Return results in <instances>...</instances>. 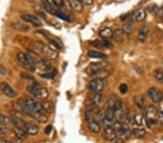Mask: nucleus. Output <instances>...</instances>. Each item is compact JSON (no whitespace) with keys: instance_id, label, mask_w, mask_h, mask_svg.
Listing matches in <instances>:
<instances>
[{"instance_id":"f257e3e1","label":"nucleus","mask_w":163,"mask_h":143,"mask_svg":"<svg viewBox=\"0 0 163 143\" xmlns=\"http://www.w3.org/2000/svg\"><path fill=\"white\" fill-rule=\"evenodd\" d=\"M21 108L23 112L30 116H32L35 113L44 111L41 103L32 98H25L22 103Z\"/></svg>"},{"instance_id":"f03ea898","label":"nucleus","mask_w":163,"mask_h":143,"mask_svg":"<svg viewBox=\"0 0 163 143\" xmlns=\"http://www.w3.org/2000/svg\"><path fill=\"white\" fill-rule=\"evenodd\" d=\"M18 61L23 65L25 69L29 71L34 72L36 69V62L30 54L24 52H20L17 55Z\"/></svg>"},{"instance_id":"7ed1b4c3","label":"nucleus","mask_w":163,"mask_h":143,"mask_svg":"<svg viewBox=\"0 0 163 143\" xmlns=\"http://www.w3.org/2000/svg\"><path fill=\"white\" fill-rule=\"evenodd\" d=\"M146 125L149 128H153L154 126L157 125L158 122V118H157V110L156 108L151 106L147 108L145 115Z\"/></svg>"},{"instance_id":"20e7f679","label":"nucleus","mask_w":163,"mask_h":143,"mask_svg":"<svg viewBox=\"0 0 163 143\" xmlns=\"http://www.w3.org/2000/svg\"><path fill=\"white\" fill-rule=\"evenodd\" d=\"M10 119L12 120V124L15 126V127L21 128V129H24L26 122L23 119V115L21 112L16 111V110H12L10 111Z\"/></svg>"},{"instance_id":"39448f33","label":"nucleus","mask_w":163,"mask_h":143,"mask_svg":"<svg viewBox=\"0 0 163 143\" xmlns=\"http://www.w3.org/2000/svg\"><path fill=\"white\" fill-rule=\"evenodd\" d=\"M38 33L42 34L46 38H47V39H48L49 43H50L49 46H52L53 49H55L56 50H57V49H60L63 48V43H62V41H60L59 38H57V37H55V36H54L52 34H51L50 33L48 32V31L38 30Z\"/></svg>"},{"instance_id":"423d86ee","label":"nucleus","mask_w":163,"mask_h":143,"mask_svg":"<svg viewBox=\"0 0 163 143\" xmlns=\"http://www.w3.org/2000/svg\"><path fill=\"white\" fill-rule=\"evenodd\" d=\"M105 86L104 80L100 79H92L88 84V89L93 93H99L103 91Z\"/></svg>"},{"instance_id":"0eeeda50","label":"nucleus","mask_w":163,"mask_h":143,"mask_svg":"<svg viewBox=\"0 0 163 143\" xmlns=\"http://www.w3.org/2000/svg\"><path fill=\"white\" fill-rule=\"evenodd\" d=\"M41 55H43L44 57L48 59L54 60L57 58L58 52L57 50L53 49V48L50 46L49 45H46L43 43L41 47Z\"/></svg>"},{"instance_id":"6e6552de","label":"nucleus","mask_w":163,"mask_h":143,"mask_svg":"<svg viewBox=\"0 0 163 143\" xmlns=\"http://www.w3.org/2000/svg\"><path fill=\"white\" fill-rule=\"evenodd\" d=\"M102 100V95L99 93H94L89 98L86 104V109L90 111H94L99 105Z\"/></svg>"},{"instance_id":"1a4fd4ad","label":"nucleus","mask_w":163,"mask_h":143,"mask_svg":"<svg viewBox=\"0 0 163 143\" xmlns=\"http://www.w3.org/2000/svg\"><path fill=\"white\" fill-rule=\"evenodd\" d=\"M107 66V63L105 62H92L90 65L87 67V68L86 69V72L87 74L89 75H94V73H96V72L101 69H104Z\"/></svg>"},{"instance_id":"9d476101","label":"nucleus","mask_w":163,"mask_h":143,"mask_svg":"<svg viewBox=\"0 0 163 143\" xmlns=\"http://www.w3.org/2000/svg\"><path fill=\"white\" fill-rule=\"evenodd\" d=\"M147 95L155 103H159L163 100V93L156 87H151L148 90Z\"/></svg>"},{"instance_id":"9b49d317","label":"nucleus","mask_w":163,"mask_h":143,"mask_svg":"<svg viewBox=\"0 0 163 143\" xmlns=\"http://www.w3.org/2000/svg\"><path fill=\"white\" fill-rule=\"evenodd\" d=\"M0 90L6 96L9 98H15L17 96V93L15 91V90L12 88L11 86L7 82H2L0 84Z\"/></svg>"},{"instance_id":"f8f14e48","label":"nucleus","mask_w":163,"mask_h":143,"mask_svg":"<svg viewBox=\"0 0 163 143\" xmlns=\"http://www.w3.org/2000/svg\"><path fill=\"white\" fill-rule=\"evenodd\" d=\"M21 18L23 21L26 22V23H31L36 27H40L42 25L41 21H40L37 17L33 15V14H23V15L21 16Z\"/></svg>"},{"instance_id":"ddd939ff","label":"nucleus","mask_w":163,"mask_h":143,"mask_svg":"<svg viewBox=\"0 0 163 143\" xmlns=\"http://www.w3.org/2000/svg\"><path fill=\"white\" fill-rule=\"evenodd\" d=\"M28 135H36L39 132V126L34 122H27L24 129Z\"/></svg>"},{"instance_id":"4468645a","label":"nucleus","mask_w":163,"mask_h":143,"mask_svg":"<svg viewBox=\"0 0 163 143\" xmlns=\"http://www.w3.org/2000/svg\"><path fill=\"white\" fill-rule=\"evenodd\" d=\"M36 65L38 67V69L42 71L47 72L52 68V64L48 60V59L41 58L36 63Z\"/></svg>"},{"instance_id":"2eb2a0df","label":"nucleus","mask_w":163,"mask_h":143,"mask_svg":"<svg viewBox=\"0 0 163 143\" xmlns=\"http://www.w3.org/2000/svg\"><path fill=\"white\" fill-rule=\"evenodd\" d=\"M41 2L43 8L48 13L53 14V15H55L58 10H57L55 7H54L49 0H41Z\"/></svg>"},{"instance_id":"dca6fc26","label":"nucleus","mask_w":163,"mask_h":143,"mask_svg":"<svg viewBox=\"0 0 163 143\" xmlns=\"http://www.w3.org/2000/svg\"><path fill=\"white\" fill-rule=\"evenodd\" d=\"M34 95L35 96V98L38 99V100H45L46 99H47V98L49 97V92L47 88L41 87L36 93H34Z\"/></svg>"},{"instance_id":"f3484780","label":"nucleus","mask_w":163,"mask_h":143,"mask_svg":"<svg viewBox=\"0 0 163 143\" xmlns=\"http://www.w3.org/2000/svg\"><path fill=\"white\" fill-rule=\"evenodd\" d=\"M70 7L76 12H81L83 10V5L79 0H67Z\"/></svg>"},{"instance_id":"a211bd4d","label":"nucleus","mask_w":163,"mask_h":143,"mask_svg":"<svg viewBox=\"0 0 163 143\" xmlns=\"http://www.w3.org/2000/svg\"><path fill=\"white\" fill-rule=\"evenodd\" d=\"M133 102L140 109H146V100L142 95H136L133 97Z\"/></svg>"},{"instance_id":"6ab92c4d","label":"nucleus","mask_w":163,"mask_h":143,"mask_svg":"<svg viewBox=\"0 0 163 143\" xmlns=\"http://www.w3.org/2000/svg\"><path fill=\"white\" fill-rule=\"evenodd\" d=\"M122 31L126 35H131L135 30V24L133 21H129L122 25Z\"/></svg>"},{"instance_id":"aec40b11","label":"nucleus","mask_w":163,"mask_h":143,"mask_svg":"<svg viewBox=\"0 0 163 143\" xmlns=\"http://www.w3.org/2000/svg\"><path fill=\"white\" fill-rule=\"evenodd\" d=\"M104 137L109 142H112L117 138V133L114 131L112 127L104 128Z\"/></svg>"},{"instance_id":"412c9836","label":"nucleus","mask_w":163,"mask_h":143,"mask_svg":"<svg viewBox=\"0 0 163 143\" xmlns=\"http://www.w3.org/2000/svg\"><path fill=\"white\" fill-rule=\"evenodd\" d=\"M88 127L89 130L94 133H99L101 132V125L99 123L94 120V119H91L88 121Z\"/></svg>"},{"instance_id":"4be33fe9","label":"nucleus","mask_w":163,"mask_h":143,"mask_svg":"<svg viewBox=\"0 0 163 143\" xmlns=\"http://www.w3.org/2000/svg\"><path fill=\"white\" fill-rule=\"evenodd\" d=\"M149 30L150 27L149 25H144V26L139 30L138 33V39L139 41L144 42L145 41L148 34H149Z\"/></svg>"},{"instance_id":"5701e85b","label":"nucleus","mask_w":163,"mask_h":143,"mask_svg":"<svg viewBox=\"0 0 163 143\" xmlns=\"http://www.w3.org/2000/svg\"><path fill=\"white\" fill-rule=\"evenodd\" d=\"M106 116V109L102 108L96 112L94 113V119L99 124H102Z\"/></svg>"},{"instance_id":"b1692460","label":"nucleus","mask_w":163,"mask_h":143,"mask_svg":"<svg viewBox=\"0 0 163 143\" xmlns=\"http://www.w3.org/2000/svg\"><path fill=\"white\" fill-rule=\"evenodd\" d=\"M42 109L47 113H52L54 111V104L51 100H43L41 103Z\"/></svg>"},{"instance_id":"393cba45","label":"nucleus","mask_w":163,"mask_h":143,"mask_svg":"<svg viewBox=\"0 0 163 143\" xmlns=\"http://www.w3.org/2000/svg\"><path fill=\"white\" fill-rule=\"evenodd\" d=\"M110 75L109 70L106 69H102L101 70H99L96 72V73H94V75H91L93 79H100V80H104V79L107 78Z\"/></svg>"},{"instance_id":"a878e982","label":"nucleus","mask_w":163,"mask_h":143,"mask_svg":"<svg viewBox=\"0 0 163 143\" xmlns=\"http://www.w3.org/2000/svg\"><path fill=\"white\" fill-rule=\"evenodd\" d=\"M13 132H14L15 135V137L23 141L26 140L28 137V133H27L23 129H21V128L15 127V126Z\"/></svg>"},{"instance_id":"bb28decb","label":"nucleus","mask_w":163,"mask_h":143,"mask_svg":"<svg viewBox=\"0 0 163 143\" xmlns=\"http://www.w3.org/2000/svg\"><path fill=\"white\" fill-rule=\"evenodd\" d=\"M32 118L36 119V121L40 123H46L48 121V116L44 112V111H39V112L35 113L34 115L31 116Z\"/></svg>"},{"instance_id":"cd10ccee","label":"nucleus","mask_w":163,"mask_h":143,"mask_svg":"<svg viewBox=\"0 0 163 143\" xmlns=\"http://www.w3.org/2000/svg\"><path fill=\"white\" fill-rule=\"evenodd\" d=\"M146 17V11L144 8H139L134 12L135 21L137 22H142Z\"/></svg>"},{"instance_id":"c85d7f7f","label":"nucleus","mask_w":163,"mask_h":143,"mask_svg":"<svg viewBox=\"0 0 163 143\" xmlns=\"http://www.w3.org/2000/svg\"><path fill=\"white\" fill-rule=\"evenodd\" d=\"M87 56L90 58L93 59H106L107 58V56L104 53L99 52L97 51H88Z\"/></svg>"},{"instance_id":"c756f323","label":"nucleus","mask_w":163,"mask_h":143,"mask_svg":"<svg viewBox=\"0 0 163 143\" xmlns=\"http://www.w3.org/2000/svg\"><path fill=\"white\" fill-rule=\"evenodd\" d=\"M99 34L100 37L104 38V39H107V38H112L113 31L110 27H104L99 31Z\"/></svg>"},{"instance_id":"7c9ffc66","label":"nucleus","mask_w":163,"mask_h":143,"mask_svg":"<svg viewBox=\"0 0 163 143\" xmlns=\"http://www.w3.org/2000/svg\"><path fill=\"white\" fill-rule=\"evenodd\" d=\"M132 135L138 139H142L145 137L146 130L144 128H134L132 129Z\"/></svg>"},{"instance_id":"2f4dec72","label":"nucleus","mask_w":163,"mask_h":143,"mask_svg":"<svg viewBox=\"0 0 163 143\" xmlns=\"http://www.w3.org/2000/svg\"><path fill=\"white\" fill-rule=\"evenodd\" d=\"M124 34L125 33L122 29H117V30L113 31L112 38L115 41L121 42L124 39Z\"/></svg>"},{"instance_id":"473e14b6","label":"nucleus","mask_w":163,"mask_h":143,"mask_svg":"<svg viewBox=\"0 0 163 143\" xmlns=\"http://www.w3.org/2000/svg\"><path fill=\"white\" fill-rule=\"evenodd\" d=\"M121 135V138L123 139V140H129L130 137H131L132 135V132L130 130L129 127H127V126L123 125V128L121 129V131L119 132Z\"/></svg>"},{"instance_id":"72a5a7b5","label":"nucleus","mask_w":163,"mask_h":143,"mask_svg":"<svg viewBox=\"0 0 163 143\" xmlns=\"http://www.w3.org/2000/svg\"><path fill=\"white\" fill-rule=\"evenodd\" d=\"M133 122L135 124H136L137 126H142L143 124V119H144V116H143L142 113L141 112H136L134 114L133 116Z\"/></svg>"},{"instance_id":"f704fd0d","label":"nucleus","mask_w":163,"mask_h":143,"mask_svg":"<svg viewBox=\"0 0 163 143\" xmlns=\"http://www.w3.org/2000/svg\"><path fill=\"white\" fill-rule=\"evenodd\" d=\"M40 87H40L39 84L37 83L36 82H33L31 84H29L28 87H27V91H28L29 93L34 94Z\"/></svg>"},{"instance_id":"c9c22d12","label":"nucleus","mask_w":163,"mask_h":143,"mask_svg":"<svg viewBox=\"0 0 163 143\" xmlns=\"http://www.w3.org/2000/svg\"><path fill=\"white\" fill-rule=\"evenodd\" d=\"M12 120L8 116H5V115L0 113V124H2L5 126H10L12 124Z\"/></svg>"},{"instance_id":"e433bc0d","label":"nucleus","mask_w":163,"mask_h":143,"mask_svg":"<svg viewBox=\"0 0 163 143\" xmlns=\"http://www.w3.org/2000/svg\"><path fill=\"white\" fill-rule=\"evenodd\" d=\"M155 78L157 82L163 84V69H157L154 72Z\"/></svg>"},{"instance_id":"4c0bfd02","label":"nucleus","mask_w":163,"mask_h":143,"mask_svg":"<svg viewBox=\"0 0 163 143\" xmlns=\"http://www.w3.org/2000/svg\"><path fill=\"white\" fill-rule=\"evenodd\" d=\"M116 100L117 99L115 98L114 95H110L108 97H107L106 100H104V103H105L106 106H107V108H109V107L112 108L113 106H114L115 102L116 101Z\"/></svg>"},{"instance_id":"58836bf2","label":"nucleus","mask_w":163,"mask_h":143,"mask_svg":"<svg viewBox=\"0 0 163 143\" xmlns=\"http://www.w3.org/2000/svg\"><path fill=\"white\" fill-rule=\"evenodd\" d=\"M123 128V124L120 121L117 120L116 122H114L112 124V129L116 133H119L121 129Z\"/></svg>"},{"instance_id":"ea45409f","label":"nucleus","mask_w":163,"mask_h":143,"mask_svg":"<svg viewBox=\"0 0 163 143\" xmlns=\"http://www.w3.org/2000/svg\"><path fill=\"white\" fill-rule=\"evenodd\" d=\"M9 129L7 126L0 124V139H3L9 134Z\"/></svg>"},{"instance_id":"a19ab883","label":"nucleus","mask_w":163,"mask_h":143,"mask_svg":"<svg viewBox=\"0 0 163 143\" xmlns=\"http://www.w3.org/2000/svg\"><path fill=\"white\" fill-rule=\"evenodd\" d=\"M55 16H57V17H59V18H60V19L63 20V21H65L66 22H70L71 21L70 17L68 15H67V14L64 13V12H62V11L58 10Z\"/></svg>"},{"instance_id":"79ce46f5","label":"nucleus","mask_w":163,"mask_h":143,"mask_svg":"<svg viewBox=\"0 0 163 143\" xmlns=\"http://www.w3.org/2000/svg\"><path fill=\"white\" fill-rule=\"evenodd\" d=\"M57 70L56 69H54L52 72L49 73H44V74L39 75L41 78H44V79H54V77L57 75Z\"/></svg>"},{"instance_id":"37998d69","label":"nucleus","mask_w":163,"mask_h":143,"mask_svg":"<svg viewBox=\"0 0 163 143\" xmlns=\"http://www.w3.org/2000/svg\"><path fill=\"white\" fill-rule=\"evenodd\" d=\"M54 6L60 9H65V4L64 0H52Z\"/></svg>"},{"instance_id":"c03bdc74","label":"nucleus","mask_w":163,"mask_h":143,"mask_svg":"<svg viewBox=\"0 0 163 143\" xmlns=\"http://www.w3.org/2000/svg\"><path fill=\"white\" fill-rule=\"evenodd\" d=\"M102 46L104 48H107V49H111L113 48V44L111 43L110 41H108L107 39H103L102 41Z\"/></svg>"},{"instance_id":"a18cd8bd","label":"nucleus","mask_w":163,"mask_h":143,"mask_svg":"<svg viewBox=\"0 0 163 143\" xmlns=\"http://www.w3.org/2000/svg\"><path fill=\"white\" fill-rule=\"evenodd\" d=\"M119 91H120L121 94L124 95L128 92V91H129V87H128V85H126V84L122 83L120 85V87H119Z\"/></svg>"},{"instance_id":"49530a36","label":"nucleus","mask_w":163,"mask_h":143,"mask_svg":"<svg viewBox=\"0 0 163 143\" xmlns=\"http://www.w3.org/2000/svg\"><path fill=\"white\" fill-rule=\"evenodd\" d=\"M157 118L159 122L163 124V111L162 110H157Z\"/></svg>"},{"instance_id":"de8ad7c7","label":"nucleus","mask_w":163,"mask_h":143,"mask_svg":"<svg viewBox=\"0 0 163 143\" xmlns=\"http://www.w3.org/2000/svg\"><path fill=\"white\" fill-rule=\"evenodd\" d=\"M91 45L94 46L95 47L97 48H102V41H99V40H96V41H94L90 43Z\"/></svg>"},{"instance_id":"09e8293b","label":"nucleus","mask_w":163,"mask_h":143,"mask_svg":"<svg viewBox=\"0 0 163 143\" xmlns=\"http://www.w3.org/2000/svg\"><path fill=\"white\" fill-rule=\"evenodd\" d=\"M21 77L23 79H25V80H34V77L31 76V75H30L28 73H24L23 72L21 74Z\"/></svg>"},{"instance_id":"8fccbe9b","label":"nucleus","mask_w":163,"mask_h":143,"mask_svg":"<svg viewBox=\"0 0 163 143\" xmlns=\"http://www.w3.org/2000/svg\"><path fill=\"white\" fill-rule=\"evenodd\" d=\"M79 1L83 4V5H91L93 3H94V1H93V0H79Z\"/></svg>"},{"instance_id":"3c124183","label":"nucleus","mask_w":163,"mask_h":143,"mask_svg":"<svg viewBox=\"0 0 163 143\" xmlns=\"http://www.w3.org/2000/svg\"><path fill=\"white\" fill-rule=\"evenodd\" d=\"M7 74V69L5 68V66L0 65V75H5Z\"/></svg>"},{"instance_id":"603ef678","label":"nucleus","mask_w":163,"mask_h":143,"mask_svg":"<svg viewBox=\"0 0 163 143\" xmlns=\"http://www.w3.org/2000/svg\"><path fill=\"white\" fill-rule=\"evenodd\" d=\"M52 126L51 125H48L47 126V127L45 128V133L47 134V135H50V133H51V132H52Z\"/></svg>"},{"instance_id":"864d4df0","label":"nucleus","mask_w":163,"mask_h":143,"mask_svg":"<svg viewBox=\"0 0 163 143\" xmlns=\"http://www.w3.org/2000/svg\"><path fill=\"white\" fill-rule=\"evenodd\" d=\"M130 14H123L120 16V19H121L122 21H125L128 19V17H129Z\"/></svg>"},{"instance_id":"5fc2aeb1","label":"nucleus","mask_w":163,"mask_h":143,"mask_svg":"<svg viewBox=\"0 0 163 143\" xmlns=\"http://www.w3.org/2000/svg\"><path fill=\"white\" fill-rule=\"evenodd\" d=\"M11 142H12V143H23V140H20V139L17 138V137H15V138L12 139Z\"/></svg>"},{"instance_id":"6e6d98bb","label":"nucleus","mask_w":163,"mask_h":143,"mask_svg":"<svg viewBox=\"0 0 163 143\" xmlns=\"http://www.w3.org/2000/svg\"><path fill=\"white\" fill-rule=\"evenodd\" d=\"M114 142V143H124V140L122 138H116Z\"/></svg>"},{"instance_id":"4d7b16f0","label":"nucleus","mask_w":163,"mask_h":143,"mask_svg":"<svg viewBox=\"0 0 163 143\" xmlns=\"http://www.w3.org/2000/svg\"><path fill=\"white\" fill-rule=\"evenodd\" d=\"M0 143H12V142H11V141L4 140V139H0Z\"/></svg>"}]
</instances>
